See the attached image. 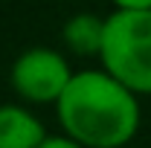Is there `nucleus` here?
Here are the masks:
<instances>
[{
  "label": "nucleus",
  "mask_w": 151,
  "mask_h": 148,
  "mask_svg": "<svg viewBox=\"0 0 151 148\" xmlns=\"http://www.w3.org/2000/svg\"><path fill=\"white\" fill-rule=\"evenodd\" d=\"M139 93L105 67L76 70L55 102L61 134L84 148H122L139 134Z\"/></svg>",
  "instance_id": "1"
},
{
  "label": "nucleus",
  "mask_w": 151,
  "mask_h": 148,
  "mask_svg": "<svg viewBox=\"0 0 151 148\" xmlns=\"http://www.w3.org/2000/svg\"><path fill=\"white\" fill-rule=\"evenodd\" d=\"M99 64L134 93L151 96V9H113L105 18Z\"/></svg>",
  "instance_id": "2"
},
{
  "label": "nucleus",
  "mask_w": 151,
  "mask_h": 148,
  "mask_svg": "<svg viewBox=\"0 0 151 148\" xmlns=\"http://www.w3.org/2000/svg\"><path fill=\"white\" fill-rule=\"evenodd\" d=\"M73 73L64 52L52 47H29L12 61L9 81L26 105H55Z\"/></svg>",
  "instance_id": "3"
},
{
  "label": "nucleus",
  "mask_w": 151,
  "mask_h": 148,
  "mask_svg": "<svg viewBox=\"0 0 151 148\" xmlns=\"http://www.w3.org/2000/svg\"><path fill=\"white\" fill-rule=\"evenodd\" d=\"M50 134L26 105H0V148H38Z\"/></svg>",
  "instance_id": "4"
},
{
  "label": "nucleus",
  "mask_w": 151,
  "mask_h": 148,
  "mask_svg": "<svg viewBox=\"0 0 151 148\" xmlns=\"http://www.w3.org/2000/svg\"><path fill=\"white\" fill-rule=\"evenodd\" d=\"M105 18L96 12H78L61 26V41L64 47L78 58H99L102 38H105Z\"/></svg>",
  "instance_id": "5"
},
{
  "label": "nucleus",
  "mask_w": 151,
  "mask_h": 148,
  "mask_svg": "<svg viewBox=\"0 0 151 148\" xmlns=\"http://www.w3.org/2000/svg\"><path fill=\"white\" fill-rule=\"evenodd\" d=\"M38 148H84V145H78V142L70 139L67 134H55V137H47Z\"/></svg>",
  "instance_id": "6"
},
{
  "label": "nucleus",
  "mask_w": 151,
  "mask_h": 148,
  "mask_svg": "<svg viewBox=\"0 0 151 148\" xmlns=\"http://www.w3.org/2000/svg\"><path fill=\"white\" fill-rule=\"evenodd\" d=\"M113 9H151V0H111Z\"/></svg>",
  "instance_id": "7"
}]
</instances>
